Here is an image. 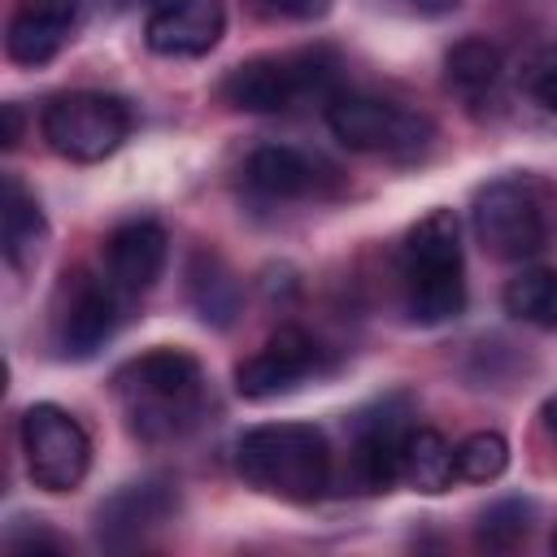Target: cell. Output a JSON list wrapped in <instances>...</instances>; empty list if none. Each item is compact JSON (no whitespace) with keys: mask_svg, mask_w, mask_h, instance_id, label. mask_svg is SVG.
Segmentation results:
<instances>
[{"mask_svg":"<svg viewBox=\"0 0 557 557\" xmlns=\"http://www.w3.org/2000/svg\"><path fill=\"white\" fill-rule=\"evenodd\" d=\"M444 74H448V87L466 100H483L496 91L500 74H505V61H500V48L487 44V39H461L448 48L444 57Z\"/></svg>","mask_w":557,"mask_h":557,"instance_id":"18","label":"cell"},{"mask_svg":"<svg viewBox=\"0 0 557 557\" xmlns=\"http://www.w3.org/2000/svg\"><path fill=\"white\" fill-rule=\"evenodd\" d=\"M165 261H170V235L148 218L122 222L104 235V278L122 296H144L161 278Z\"/></svg>","mask_w":557,"mask_h":557,"instance_id":"12","label":"cell"},{"mask_svg":"<svg viewBox=\"0 0 557 557\" xmlns=\"http://www.w3.org/2000/svg\"><path fill=\"white\" fill-rule=\"evenodd\" d=\"M117 331V287L83 265L65 270L52 296V344L70 361L96 357Z\"/></svg>","mask_w":557,"mask_h":557,"instance_id":"9","label":"cell"},{"mask_svg":"<svg viewBox=\"0 0 557 557\" xmlns=\"http://www.w3.org/2000/svg\"><path fill=\"white\" fill-rule=\"evenodd\" d=\"M113 396L135 440L161 444L183 435L205 405V370L187 348H148L113 374Z\"/></svg>","mask_w":557,"mask_h":557,"instance_id":"1","label":"cell"},{"mask_svg":"<svg viewBox=\"0 0 557 557\" xmlns=\"http://www.w3.org/2000/svg\"><path fill=\"white\" fill-rule=\"evenodd\" d=\"M413 422L405 413H392L387 405L357 426L352 444V479L361 492H392L405 483V444H409Z\"/></svg>","mask_w":557,"mask_h":557,"instance_id":"14","label":"cell"},{"mask_svg":"<svg viewBox=\"0 0 557 557\" xmlns=\"http://www.w3.org/2000/svg\"><path fill=\"white\" fill-rule=\"evenodd\" d=\"M509 466V440L500 431H474L453 448V470L461 483H492Z\"/></svg>","mask_w":557,"mask_h":557,"instance_id":"21","label":"cell"},{"mask_svg":"<svg viewBox=\"0 0 557 557\" xmlns=\"http://www.w3.org/2000/svg\"><path fill=\"white\" fill-rule=\"evenodd\" d=\"M527 531H531V505L518 500V496L487 505L483 518H479V544L483 548H496V553L518 548L527 540Z\"/></svg>","mask_w":557,"mask_h":557,"instance_id":"22","label":"cell"},{"mask_svg":"<svg viewBox=\"0 0 557 557\" xmlns=\"http://www.w3.org/2000/svg\"><path fill=\"white\" fill-rule=\"evenodd\" d=\"M178 509V492L165 479H144V483H126L122 492H113L100 509H96V535L113 548L135 544L144 531L170 522Z\"/></svg>","mask_w":557,"mask_h":557,"instance_id":"15","label":"cell"},{"mask_svg":"<svg viewBox=\"0 0 557 557\" xmlns=\"http://www.w3.org/2000/svg\"><path fill=\"white\" fill-rule=\"evenodd\" d=\"M470 226L487 257L531 261L557 239V187L531 170L500 174L474 191Z\"/></svg>","mask_w":557,"mask_h":557,"instance_id":"4","label":"cell"},{"mask_svg":"<svg viewBox=\"0 0 557 557\" xmlns=\"http://www.w3.org/2000/svg\"><path fill=\"white\" fill-rule=\"evenodd\" d=\"M326 126L344 148L392 157V161H413L435 139V126L426 113H418L400 100L374 96V91H331Z\"/></svg>","mask_w":557,"mask_h":557,"instance_id":"5","label":"cell"},{"mask_svg":"<svg viewBox=\"0 0 557 557\" xmlns=\"http://www.w3.org/2000/svg\"><path fill=\"white\" fill-rule=\"evenodd\" d=\"M505 313L527 322V326H544V331H557V265H531V270H518L505 292Z\"/></svg>","mask_w":557,"mask_h":557,"instance_id":"19","label":"cell"},{"mask_svg":"<svg viewBox=\"0 0 557 557\" xmlns=\"http://www.w3.org/2000/svg\"><path fill=\"white\" fill-rule=\"evenodd\" d=\"M400 300L409 322L440 326L466 309V261L461 226L453 209L422 213L400 244Z\"/></svg>","mask_w":557,"mask_h":557,"instance_id":"3","label":"cell"},{"mask_svg":"<svg viewBox=\"0 0 557 557\" xmlns=\"http://www.w3.org/2000/svg\"><path fill=\"white\" fill-rule=\"evenodd\" d=\"M78 0H17L4 26V57L13 65H48L74 35Z\"/></svg>","mask_w":557,"mask_h":557,"instance_id":"13","label":"cell"},{"mask_svg":"<svg viewBox=\"0 0 557 557\" xmlns=\"http://www.w3.org/2000/svg\"><path fill=\"white\" fill-rule=\"evenodd\" d=\"M0 239H4V261L13 270H26L44 239H48V222H44V209L35 200V191H26V183L17 174H4V209H0Z\"/></svg>","mask_w":557,"mask_h":557,"instance_id":"17","label":"cell"},{"mask_svg":"<svg viewBox=\"0 0 557 557\" xmlns=\"http://www.w3.org/2000/svg\"><path fill=\"white\" fill-rule=\"evenodd\" d=\"M226 30L222 0H152L144 17V44L157 57H205Z\"/></svg>","mask_w":557,"mask_h":557,"instance_id":"11","label":"cell"},{"mask_svg":"<svg viewBox=\"0 0 557 557\" xmlns=\"http://www.w3.org/2000/svg\"><path fill=\"white\" fill-rule=\"evenodd\" d=\"M522 87H527V96H531L540 109L557 113V48H540V52L522 65Z\"/></svg>","mask_w":557,"mask_h":557,"instance_id":"24","label":"cell"},{"mask_svg":"<svg viewBox=\"0 0 557 557\" xmlns=\"http://www.w3.org/2000/svg\"><path fill=\"white\" fill-rule=\"evenodd\" d=\"M22 457L26 474L44 492H74L91 470V440L83 422L61 405H30L22 413Z\"/></svg>","mask_w":557,"mask_h":557,"instance_id":"8","label":"cell"},{"mask_svg":"<svg viewBox=\"0 0 557 557\" xmlns=\"http://www.w3.org/2000/svg\"><path fill=\"white\" fill-rule=\"evenodd\" d=\"M322 366V348L309 331L300 326H278L252 357H244L235 366V392L244 400H274V396H287L296 392L309 374H318Z\"/></svg>","mask_w":557,"mask_h":557,"instance_id":"10","label":"cell"},{"mask_svg":"<svg viewBox=\"0 0 557 557\" xmlns=\"http://www.w3.org/2000/svg\"><path fill=\"white\" fill-rule=\"evenodd\" d=\"M335 78V61L331 52L313 48V52H265V57H248L235 70H226L222 78V100L239 113H287L292 104H300L305 96H331Z\"/></svg>","mask_w":557,"mask_h":557,"instance_id":"6","label":"cell"},{"mask_svg":"<svg viewBox=\"0 0 557 557\" xmlns=\"http://www.w3.org/2000/svg\"><path fill=\"white\" fill-rule=\"evenodd\" d=\"M239 479L274 500H318L331 487V448L313 422H261L235 444Z\"/></svg>","mask_w":557,"mask_h":557,"instance_id":"2","label":"cell"},{"mask_svg":"<svg viewBox=\"0 0 557 557\" xmlns=\"http://www.w3.org/2000/svg\"><path fill=\"white\" fill-rule=\"evenodd\" d=\"M418 9H426V13H448V9H457L461 0H413Z\"/></svg>","mask_w":557,"mask_h":557,"instance_id":"28","label":"cell"},{"mask_svg":"<svg viewBox=\"0 0 557 557\" xmlns=\"http://www.w3.org/2000/svg\"><path fill=\"white\" fill-rule=\"evenodd\" d=\"M540 426H544V435H548L553 448H557V396L544 400V409H540Z\"/></svg>","mask_w":557,"mask_h":557,"instance_id":"26","label":"cell"},{"mask_svg":"<svg viewBox=\"0 0 557 557\" xmlns=\"http://www.w3.org/2000/svg\"><path fill=\"white\" fill-rule=\"evenodd\" d=\"M257 9H265L270 17H287V22H318L331 13V0H257Z\"/></svg>","mask_w":557,"mask_h":557,"instance_id":"25","label":"cell"},{"mask_svg":"<svg viewBox=\"0 0 557 557\" xmlns=\"http://www.w3.org/2000/svg\"><path fill=\"white\" fill-rule=\"evenodd\" d=\"M39 131L48 148L74 165H96L113 157L131 135V109L109 91H61L44 104Z\"/></svg>","mask_w":557,"mask_h":557,"instance_id":"7","label":"cell"},{"mask_svg":"<svg viewBox=\"0 0 557 557\" xmlns=\"http://www.w3.org/2000/svg\"><path fill=\"white\" fill-rule=\"evenodd\" d=\"M191 300H196L205 322H213V326L231 322V313H235V283L218 265V257H213V274H205V257H196V265H191Z\"/></svg>","mask_w":557,"mask_h":557,"instance_id":"23","label":"cell"},{"mask_svg":"<svg viewBox=\"0 0 557 557\" xmlns=\"http://www.w3.org/2000/svg\"><path fill=\"white\" fill-rule=\"evenodd\" d=\"M457 470H453V448L440 431L431 426H413L409 431V444H405V483L413 492H426V496H440L444 487H453Z\"/></svg>","mask_w":557,"mask_h":557,"instance_id":"20","label":"cell"},{"mask_svg":"<svg viewBox=\"0 0 557 557\" xmlns=\"http://www.w3.org/2000/svg\"><path fill=\"white\" fill-rule=\"evenodd\" d=\"M553 553H557V531H553Z\"/></svg>","mask_w":557,"mask_h":557,"instance_id":"29","label":"cell"},{"mask_svg":"<svg viewBox=\"0 0 557 557\" xmlns=\"http://www.w3.org/2000/svg\"><path fill=\"white\" fill-rule=\"evenodd\" d=\"M4 144H17V104H4Z\"/></svg>","mask_w":557,"mask_h":557,"instance_id":"27","label":"cell"},{"mask_svg":"<svg viewBox=\"0 0 557 557\" xmlns=\"http://www.w3.org/2000/svg\"><path fill=\"white\" fill-rule=\"evenodd\" d=\"M239 174L265 200H305L322 183L318 165L305 152L287 148V144H261V148H252Z\"/></svg>","mask_w":557,"mask_h":557,"instance_id":"16","label":"cell"}]
</instances>
